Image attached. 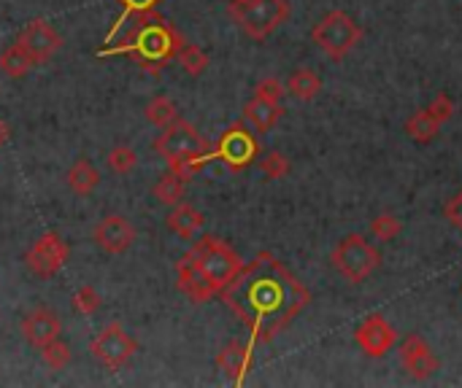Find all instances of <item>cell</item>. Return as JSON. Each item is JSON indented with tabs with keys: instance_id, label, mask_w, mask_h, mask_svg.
Wrapping results in <instances>:
<instances>
[{
	"instance_id": "obj_1",
	"label": "cell",
	"mask_w": 462,
	"mask_h": 388,
	"mask_svg": "<svg viewBox=\"0 0 462 388\" xmlns=\"http://www.w3.org/2000/svg\"><path fill=\"white\" fill-rule=\"evenodd\" d=\"M222 297L260 343L273 340L312 302L308 289L271 254H260L241 267L222 289Z\"/></svg>"
},
{
	"instance_id": "obj_2",
	"label": "cell",
	"mask_w": 462,
	"mask_h": 388,
	"mask_svg": "<svg viewBox=\"0 0 462 388\" xmlns=\"http://www.w3.org/2000/svg\"><path fill=\"white\" fill-rule=\"evenodd\" d=\"M241 267V256L222 238L205 235L187 251V256L176 267L179 289L192 302H209L235 278Z\"/></svg>"
},
{
	"instance_id": "obj_3",
	"label": "cell",
	"mask_w": 462,
	"mask_h": 388,
	"mask_svg": "<svg viewBox=\"0 0 462 388\" xmlns=\"http://www.w3.org/2000/svg\"><path fill=\"white\" fill-rule=\"evenodd\" d=\"M154 151L171 164V171H176L179 176H184L189 181L192 173L197 171V164L209 156V143H205V138L189 122L176 119L158 138Z\"/></svg>"
},
{
	"instance_id": "obj_4",
	"label": "cell",
	"mask_w": 462,
	"mask_h": 388,
	"mask_svg": "<svg viewBox=\"0 0 462 388\" xmlns=\"http://www.w3.org/2000/svg\"><path fill=\"white\" fill-rule=\"evenodd\" d=\"M230 17L249 38L263 41L289 17V6L287 0H230Z\"/></svg>"
},
{
	"instance_id": "obj_5",
	"label": "cell",
	"mask_w": 462,
	"mask_h": 388,
	"mask_svg": "<svg viewBox=\"0 0 462 388\" xmlns=\"http://www.w3.org/2000/svg\"><path fill=\"white\" fill-rule=\"evenodd\" d=\"M333 267L343 275L349 284L368 281L373 270L381 264L379 248H373L363 235H346L330 254Z\"/></svg>"
},
{
	"instance_id": "obj_6",
	"label": "cell",
	"mask_w": 462,
	"mask_h": 388,
	"mask_svg": "<svg viewBox=\"0 0 462 388\" xmlns=\"http://www.w3.org/2000/svg\"><path fill=\"white\" fill-rule=\"evenodd\" d=\"M359 38H363V27H359L357 19L349 17L346 11L325 14L312 30V41L335 63L346 57V54L357 46Z\"/></svg>"
},
{
	"instance_id": "obj_7",
	"label": "cell",
	"mask_w": 462,
	"mask_h": 388,
	"mask_svg": "<svg viewBox=\"0 0 462 388\" xmlns=\"http://www.w3.org/2000/svg\"><path fill=\"white\" fill-rule=\"evenodd\" d=\"M71 256L68 243L58 232H43L25 254V267L35 275V278H51L58 275Z\"/></svg>"
},
{
	"instance_id": "obj_8",
	"label": "cell",
	"mask_w": 462,
	"mask_h": 388,
	"mask_svg": "<svg viewBox=\"0 0 462 388\" xmlns=\"http://www.w3.org/2000/svg\"><path fill=\"white\" fill-rule=\"evenodd\" d=\"M138 351L135 338H130L122 329V323H109L97 331V338L92 340V356L106 367V369H119L125 367Z\"/></svg>"
},
{
	"instance_id": "obj_9",
	"label": "cell",
	"mask_w": 462,
	"mask_h": 388,
	"mask_svg": "<svg viewBox=\"0 0 462 388\" xmlns=\"http://www.w3.org/2000/svg\"><path fill=\"white\" fill-rule=\"evenodd\" d=\"M95 246L103 254H112L119 256L125 251H130V246L135 243V227L122 216V213H109L97 221V227L92 232Z\"/></svg>"
},
{
	"instance_id": "obj_10",
	"label": "cell",
	"mask_w": 462,
	"mask_h": 388,
	"mask_svg": "<svg viewBox=\"0 0 462 388\" xmlns=\"http://www.w3.org/2000/svg\"><path fill=\"white\" fill-rule=\"evenodd\" d=\"M17 43L30 54V60H33L35 68H38V65H46V63L63 49V35H60L55 27H51L49 22L35 19V22H30V25L19 33Z\"/></svg>"
},
{
	"instance_id": "obj_11",
	"label": "cell",
	"mask_w": 462,
	"mask_h": 388,
	"mask_svg": "<svg viewBox=\"0 0 462 388\" xmlns=\"http://www.w3.org/2000/svg\"><path fill=\"white\" fill-rule=\"evenodd\" d=\"M257 151H260L257 148V141L243 125H233L217 146V156L227 164L230 171L249 168V164L257 159Z\"/></svg>"
},
{
	"instance_id": "obj_12",
	"label": "cell",
	"mask_w": 462,
	"mask_h": 388,
	"mask_svg": "<svg viewBox=\"0 0 462 388\" xmlns=\"http://www.w3.org/2000/svg\"><path fill=\"white\" fill-rule=\"evenodd\" d=\"M354 340H357L359 348L366 351V356L381 359V356H387L395 348L397 335H395V329L389 326V321L384 316H368L363 323L357 326Z\"/></svg>"
},
{
	"instance_id": "obj_13",
	"label": "cell",
	"mask_w": 462,
	"mask_h": 388,
	"mask_svg": "<svg viewBox=\"0 0 462 388\" xmlns=\"http://www.w3.org/2000/svg\"><path fill=\"white\" fill-rule=\"evenodd\" d=\"M400 361L414 380H427L438 372V356L420 335H408L400 343Z\"/></svg>"
},
{
	"instance_id": "obj_14",
	"label": "cell",
	"mask_w": 462,
	"mask_h": 388,
	"mask_svg": "<svg viewBox=\"0 0 462 388\" xmlns=\"http://www.w3.org/2000/svg\"><path fill=\"white\" fill-rule=\"evenodd\" d=\"M63 321L51 308H35L22 318V338L33 346V348H43L46 343H51L55 338H60Z\"/></svg>"
},
{
	"instance_id": "obj_15",
	"label": "cell",
	"mask_w": 462,
	"mask_h": 388,
	"mask_svg": "<svg viewBox=\"0 0 462 388\" xmlns=\"http://www.w3.org/2000/svg\"><path fill=\"white\" fill-rule=\"evenodd\" d=\"M281 117H284V105L281 103H271V100H263V97H251L243 105V119L251 125L254 133H271Z\"/></svg>"
},
{
	"instance_id": "obj_16",
	"label": "cell",
	"mask_w": 462,
	"mask_h": 388,
	"mask_svg": "<svg viewBox=\"0 0 462 388\" xmlns=\"http://www.w3.org/2000/svg\"><path fill=\"white\" fill-rule=\"evenodd\" d=\"M251 364V346L241 343V340H230L219 354H217V367L222 369V375L233 383H241L246 369Z\"/></svg>"
},
{
	"instance_id": "obj_17",
	"label": "cell",
	"mask_w": 462,
	"mask_h": 388,
	"mask_svg": "<svg viewBox=\"0 0 462 388\" xmlns=\"http://www.w3.org/2000/svg\"><path fill=\"white\" fill-rule=\"evenodd\" d=\"M166 224H168V230H171L173 235H179V238H184V240H192V238L205 227V216H203L197 208H192V205H187V202H179V205L171 208V213H168V218H166Z\"/></svg>"
},
{
	"instance_id": "obj_18",
	"label": "cell",
	"mask_w": 462,
	"mask_h": 388,
	"mask_svg": "<svg viewBox=\"0 0 462 388\" xmlns=\"http://www.w3.org/2000/svg\"><path fill=\"white\" fill-rule=\"evenodd\" d=\"M65 184H68L71 192H76L81 197H89L100 186V171L89 159H76L65 173Z\"/></svg>"
},
{
	"instance_id": "obj_19",
	"label": "cell",
	"mask_w": 462,
	"mask_h": 388,
	"mask_svg": "<svg viewBox=\"0 0 462 388\" xmlns=\"http://www.w3.org/2000/svg\"><path fill=\"white\" fill-rule=\"evenodd\" d=\"M135 49L143 54V57H149V60H158V57L166 60V57H171V54L176 51V46H171V33L163 30V27H146L138 35Z\"/></svg>"
},
{
	"instance_id": "obj_20",
	"label": "cell",
	"mask_w": 462,
	"mask_h": 388,
	"mask_svg": "<svg viewBox=\"0 0 462 388\" xmlns=\"http://www.w3.org/2000/svg\"><path fill=\"white\" fill-rule=\"evenodd\" d=\"M438 133H441V122L430 114L427 108L417 110V114L408 117V122H405V135L420 146L433 143L438 138Z\"/></svg>"
},
{
	"instance_id": "obj_21",
	"label": "cell",
	"mask_w": 462,
	"mask_h": 388,
	"mask_svg": "<svg viewBox=\"0 0 462 388\" xmlns=\"http://www.w3.org/2000/svg\"><path fill=\"white\" fill-rule=\"evenodd\" d=\"M287 92L295 100H314L322 92V79L312 68H297L287 81Z\"/></svg>"
},
{
	"instance_id": "obj_22",
	"label": "cell",
	"mask_w": 462,
	"mask_h": 388,
	"mask_svg": "<svg viewBox=\"0 0 462 388\" xmlns=\"http://www.w3.org/2000/svg\"><path fill=\"white\" fill-rule=\"evenodd\" d=\"M33 68H35V63L30 60V54H27L19 43L9 46L4 54H0V71H4L9 79H22V76H27Z\"/></svg>"
},
{
	"instance_id": "obj_23",
	"label": "cell",
	"mask_w": 462,
	"mask_h": 388,
	"mask_svg": "<svg viewBox=\"0 0 462 388\" xmlns=\"http://www.w3.org/2000/svg\"><path fill=\"white\" fill-rule=\"evenodd\" d=\"M184 189H187V179H184V176H179L176 171H171V173H166V176H163L158 184H154V197H158L163 205L173 208V205H179V202H181Z\"/></svg>"
},
{
	"instance_id": "obj_24",
	"label": "cell",
	"mask_w": 462,
	"mask_h": 388,
	"mask_svg": "<svg viewBox=\"0 0 462 388\" xmlns=\"http://www.w3.org/2000/svg\"><path fill=\"white\" fill-rule=\"evenodd\" d=\"M146 119L151 125H158V127H168L171 122L179 119V108H176V103L171 97L158 95V97H151L146 103Z\"/></svg>"
},
{
	"instance_id": "obj_25",
	"label": "cell",
	"mask_w": 462,
	"mask_h": 388,
	"mask_svg": "<svg viewBox=\"0 0 462 388\" xmlns=\"http://www.w3.org/2000/svg\"><path fill=\"white\" fill-rule=\"evenodd\" d=\"M179 65L184 68L187 76H203L205 68H209V54L195 43H184L179 49Z\"/></svg>"
},
{
	"instance_id": "obj_26",
	"label": "cell",
	"mask_w": 462,
	"mask_h": 388,
	"mask_svg": "<svg viewBox=\"0 0 462 388\" xmlns=\"http://www.w3.org/2000/svg\"><path fill=\"white\" fill-rule=\"evenodd\" d=\"M71 305H73V310H76L79 316H95V313L103 308V297H100V292H97L92 284H84V286H79V289L73 292Z\"/></svg>"
},
{
	"instance_id": "obj_27",
	"label": "cell",
	"mask_w": 462,
	"mask_h": 388,
	"mask_svg": "<svg viewBox=\"0 0 462 388\" xmlns=\"http://www.w3.org/2000/svg\"><path fill=\"white\" fill-rule=\"evenodd\" d=\"M41 359H43V364L49 367V369H65L68 364H71V346L65 343V340H60V338H55L51 343H46L43 348H41Z\"/></svg>"
},
{
	"instance_id": "obj_28",
	"label": "cell",
	"mask_w": 462,
	"mask_h": 388,
	"mask_svg": "<svg viewBox=\"0 0 462 388\" xmlns=\"http://www.w3.org/2000/svg\"><path fill=\"white\" fill-rule=\"evenodd\" d=\"M106 162H109V171H114L117 176H127L130 171H135L138 154H135V148H130V146H114V148L106 154Z\"/></svg>"
},
{
	"instance_id": "obj_29",
	"label": "cell",
	"mask_w": 462,
	"mask_h": 388,
	"mask_svg": "<svg viewBox=\"0 0 462 388\" xmlns=\"http://www.w3.org/2000/svg\"><path fill=\"white\" fill-rule=\"evenodd\" d=\"M403 232V224H400V218L395 213H379L373 221H371V235L381 243H389L395 240L397 235Z\"/></svg>"
},
{
	"instance_id": "obj_30",
	"label": "cell",
	"mask_w": 462,
	"mask_h": 388,
	"mask_svg": "<svg viewBox=\"0 0 462 388\" xmlns=\"http://www.w3.org/2000/svg\"><path fill=\"white\" fill-rule=\"evenodd\" d=\"M260 171L268 181H279L289 173V159L281 154V151H268L263 159H260Z\"/></svg>"
},
{
	"instance_id": "obj_31",
	"label": "cell",
	"mask_w": 462,
	"mask_h": 388,
	"mask_svg": "<svg viewBox=\"0 0 462 388\" xmlns=\"http://www.w3.org/2000/svg\"><path fill=\"white\" fill-rule=\"evenodd\" d=\"M427 110L443 125V122H449V119L454 117V100H451L446 92H438V95L433 97V103L427 105Z\"/></svg>"
},
{
	"instance_id": "obj_32",
	"label": "cell",
	"mask_w": 462,
	"mask_h": 388,
	"mask_svg": "<svg viewBox=\"0 0 462 388\" xmlns=\"http://www.w3.org/2000/svg\"><path fill=\"white\" fill-rule=\"evenodd\" d=\"M284 92L287 89L281 87L279 79H263L260 84L254 87V97H263V100H271V103H281Z\"/></svg>"
},
{
	"instance_id": "obj_33",
	"label": "cell",
	"mask_w": 462,
	"mask_h": 388,
	"mask_svg": "<svg viewBox=\"0 0 462 388\" xmlns=\"http://www.w3.org/2000/svg\"><path fill=\"white\" fill-rule=\"evenodd\" d=\"M446 218L462 232V192H457V194L446 202Z\"/></svg>"
},
{
	"instance_id": "obj_34",
	"label": "cell",
	"mask_w": 462,
	"mask_h": 388,
	"mask_svg": "<svg viewBox=\"0 0 462 388\" xmlns=\"http://www.w3.org/2000/svg\"><path fill=\"white\" fill-rule=\"evenodd\" d=\"M125 6L133 9V11H138V9H149V6H154V0H125Z\"/></svg>"
},
{
	"instance_id": "obj_35",
	"label": "cell",
	"mask_w": 462,
	"mask_h": 388,
	"mask_svg": "<svg viewBox=\"0 0 462 388\" xmlns=\"http://www.w3.org/2000/svg\"><path fill=\"white\" fill-rule=\"evenodd\" d=\"M6 141H9V127H6L4 122H0V148H4Z\"/></svg>"
}]
</instances>
